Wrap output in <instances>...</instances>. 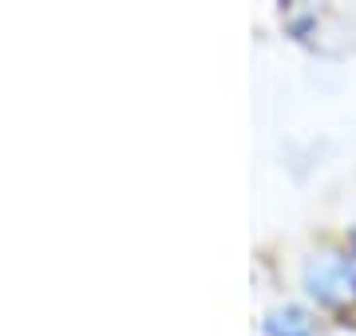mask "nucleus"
Wrapping results in <instances>:
<instances>
[{"label":"nucleus","instance_id":"nucleus-1","mask_svg":"<svg viewBox=\"0 0 356 336\" xmlns=\"http://www.w3.org/2000/svg\"><path fill=\"white\" fill-rule=\"evenodd\" d=\"M301 289L317 309L341 312L356 305V258L344 249H317L301 265Z\"/></svg>","mask_w":356,"mask_h":336},{"label":"nucleus","instance_id":"nucleus-2","mask_svg":"<svg viewBox=\"0 0 356 336\" xmlns=\"http://www.w3.org/2000/svg\"><path fill=\"white\" fill-rule=\"evenodd\" d=\"M261 333L266 336H321L313 312H305L301 305H281V309L266 312Z\"/></svg>","mask_w":356,"mask_h":336}]
</instances>
